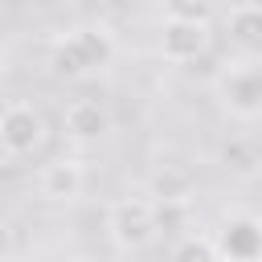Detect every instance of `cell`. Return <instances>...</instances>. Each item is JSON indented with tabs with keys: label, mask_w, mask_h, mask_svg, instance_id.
<instances>
[{
	"label": "cell",
	"mask_w": 262,
	"mask_h": 262,
	"mask_svg": "<svg viewBox=\"0 0 262 262\" xmlns=\"http://www.w3.org/2000/svg\"><path fill=\"white\" fill-rule=\"evenodd\" d=\"M0 74H4V57H0Z\"/></svg>",
	"instance_id": "5bb4252c"
},
{
	"label": "cell",
	"mask_w": 262,
	"mask_h": 262,
	"mask_svg": "<svg viewBox=\"0 0 262 262\" xmlns=\"http://www.w3.org/2000/svg\"><path fill=\"white\" fill-rule=\"evenodd\" d=\"M16 254V233H12V225L8 221H0V262L4 258H12Z\"/></svg>",
	"instance_id": "7c38bea8"
},
{
	"label": "cell",
	"mask_w": 262,
	"mask_h": 262,
	"mask_svg": "<svg viewBox=\"0 0 262 262\" xmlns=\"http://www.w3.org/2000/svg\"><path fill=\"white\" fill-rule=\"evenodd\" d=\"M209 41H213L209 20H176V16H164V25H160V57L172 61V66H184V61L205 57Z\"/></svg>",
	"instance_id": "277c9868"
},
{
	"label": "cell",
	"mask_w": 262,
	"mask_h": 262,
	"mask_svg": "<svg viewBox=\"0 0 262 262\" xmlns=\"http://www.w3.org/2000/svg\"><path fill=\"white\" fill-rule=\"evenodd\" d=\"M160 221H156V205L147 196H119L106 209V237L119 254H139L151 246Z\"/></svg>",
	"instance_id": "3957f363"
},
{
	"label": "cell",
	"mask_w": 262,
	"mask_h": 262,
	"mask_svg": "<svg viewBox=\"0 0 262 262\" xmlns=\"http://www.w3.org/2000/svg\"><path fill=\"white\" fill-rule=\"evenodd\" d=\"M115 53H119V41L106 25H78L49 45V70L57 78H86L111 66Z\"/></svg>",
	"instance_id": "6da1fadb"
},
{
	"label": "cell",
	"mask_w": 262,
	"mask_h": 262,
	"mask_svg": "<svg viewBox=\"0 0 262 262\" xmlns=\"http://www.w3.org/2000/svg\"><path fill=\"white\" fill-rule=\"evenodd\" d=\"M82 188H86V168H82L78 160H53V164H45L41 176H37V192H41V201H53V205H70V201H78Z\"/></svg>",
	"instance_id": "52a82bcc"
},
{
	"label": "cell",
	"mask_w": 262,
	"mask_h": 262,
	"mask_svg": "<svg viewBox=\"0 0 262 262\" xmlns=\"http://www.w3.org/2000/svg\"><path fill=\"white\" fill-rule=\"evenodd\" d=\"M61 131L74 139V143H94L111 131V111L98 102V98H74L61 115Z\"/></svg>",
	"instance_id": "ba28073f"
},
{
	"label": "cell",
	"mask_w": 262,
	"mask_h": 262,
	"mask_svg": "<svg viewBox=\"0 0 262 262\" xmlns=\"http://www.w3.org/2000/svg\"><path fill=\"white\" fill-rule=\"evenodd\" d=\"M225 29L242 53L262 57V4H233L225 12Z\"/></svg>",
	"instance_id": "9c48e42d"
},
{
	"label": "cell",
	"mask_w": 262,
	"mask_h": 262,
	"mask_svg": "<svg viewBox=\"0 0 262 262\" xmlns=\"http://www.w3.org/2000/svg\"><path fill=\"white\" fill-rule=\"evenodd\" d=\"M172 258H180V262H217L221 254H217V242L209 233H184L172 246Z\"/></svg>",
	"instance_id": "30bf717a"
},
{
	"label": "cell",
	"mask_w": 262,
	"mask_h": 262,
	"mask_svg": "<svg viewBox=\"0 0 262 262\" xmlns=\"http://www.w3.org/2000/svg\"><path fill=\"white\" fill-rule=\"evenodd\" d=\"M12 160V151H8V143H4V131H0V168Z\"/></svg>",
	"instance_id": "4fadbf2b"
},
{
	"label": "cell",
	"mask_w": 262,
	"mask_h": 262,
	"mask_svg": "<svg viewBox=\"0 0 262 262\" xmlns=\"http://www.w3.org/2000/svg\"><path fill=\"white\" fill-rule=\"evenodd\" d=\"M217 0H164V16L176 20H213Z\"/></svg>",
	"instance_id": "8fae6325"
},
{
	"label": "cell",
	"mask_w": 262,
	"mask_h": 262,
	"mask_svg": "<svg viewBox=\"0 0 262 262\" xmlns=\"http://www.w3.org/2000/svg\"><path fill=\"white\" fill-rule=\"evenodd\" d=\"M0 131L12 156H33L45 143V119L33 102H8L0 111Z\"/></svg>",
	"instance_id": "8992f818"
},
{
	"label": "cell",
	"mask_w": 262,
	"mask_h": 262,
	"mask_svg": "<svg viewBox=\"0 0 262 262\" xmlns=\"http://www.w3.org/2000/svg\"><path fill=\"white\" fill-rule=\"evenodd\" d=\"M213 98L229 119H262V57H233L213 74Z\"/></svg>",
	"instance_id": "7a4b0ae2"
},
{
	"label": "cell",
	"mask_w": 262,
	"mask_h": 262,
	"mask_svg": "<svg viewBox=\"0 0 262 262\" xmlns=\"http://www.w3.org/2000/svg\"><path fill=\"white\" fill-rule=\"evenodd\" d=\"M213 242H217V254L229 262H262V217L233 213L221 221Z\"/></svg>",
	"instance_id": "5b68a950"
}]
</instances>
